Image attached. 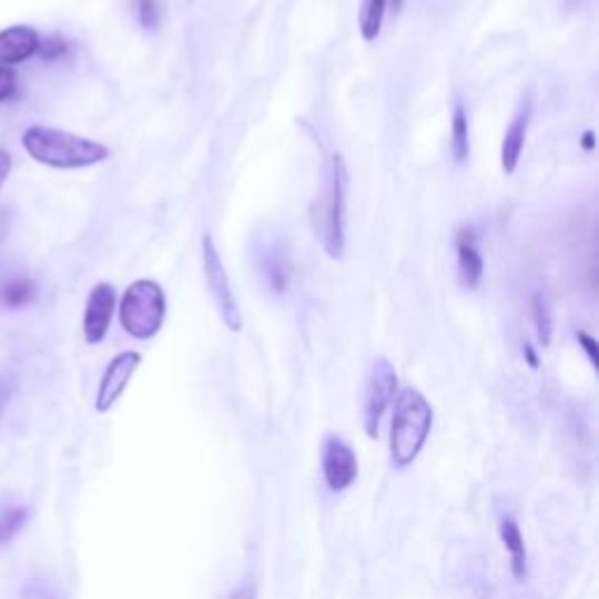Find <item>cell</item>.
<instances>
[{
    "label": "cell",
    "instance_id": "obj_1",
    "mask_svg": "<svg viewBox=\"0 0 599 599\" xmlns=\"http://www.w3.org/2000/svg\"><path fill=\"white\" fill-rule=\"evenodd\" d=\"M21 145L31 160L52 169H88L111 158L109 145L42 124L29 126L21 134Z\"/></svg>",
    "mask_w": 599,
    "mask_h": 599
},
{
    "label": "cell",
    "instance_id": "obj_2",
    "mask_svg": "<svg viewBox=\"0 0 599 599\" xmlns=\"http://www.w3.org/2000/svg\"><path fill=\"white\" fill-rule=\"evenodd\" d=\"M347 185L349 171L345 158L335 153L331 158L328 179L321 197L312 204V230L314 237L328 253V258H342L345 255V216H347Z\"/></svg>",
    "mask_w": 599,
    "mask_h": 599
},
{
    "label": "cell",
    "instance_id": "obj_3",
    "mask_svg": "<svg viewBox=\"0 0 599 599\" xmlns=\"http://www.w3.org/2000/svg\"><path fill=\"white\" fill-rule=\"evenodd\" d=\"M434 426L432 403L417 389L408 387L396 396L392 417V461L396 468H408L415 464L419 453L429 440Z\"/></svg>",
    "mask_w": 599,
    "mask_h": 599
},
{
    "label": "cell",
    "instance_id": "obj_4",
    "mask_svg": "<svg viewBox=\"0 0 599 599\" xmlns=\"http://www.w3.org/2000/svg\"><path fill=\"white\" fill-rule=\"evenodd\" d=\"M166 318V295L153 280L130 284L120 300V324L134 339H150L160 333Z\"/></svg>",
    "mask_w": 599,
    "mask_h": 599
},
{
    "label": "cell",
    "instance_id": "obj_5",
    "mask_svg": "<svg viewBox=\"0 0 599 599\" xmlns=\"http://www.w3.org/2000/svg\"><path fill=\"white\" fill-rule=\"evenodd\" d=\"M396 392H398L396 368L384 356L375 358L368 370L366 394H363V426H366L368 438L379 436L382 417L387 415Z\"/></svg>",
    "mask_w": 599,
    "mask_h": 599
},
{
    "label": "cell",
    "instance_id": "obj_6",
    "mask_svg": "<svg viewBox=\"0 0 599 599\" xmlns=\"http://www.w3.org/2000/svg\"><path fill=\"white\" fill-rule=\"evenodd\" d=\"M202 263H204V276H206V286L211 291L213 303L219 307L221 318L225 321V326L232 333L242 331V312L237 305V297H234L230 276L225 272V265L221 261V253L216 248V242H213L211 234L206 232L202 237Z\"/></svg>",
    "mask_w": 599,
    "mask_h": 599
},
{
    "label": "cell",
    "instance_id": "obj_7",
    "mask_svg": "<svg viewBox=\"0 0 599 599\" xmlns=\"http://www.w3.org/2000/svg\"><path fill=\"white\" fill-rule=\"evenodd\" d=\"M115 307H118V293L113 284L101 282L90 291L88 305H84V314H82V335L88 345H99V342H103V337L109 335Z\"/></svg>",
    "mask_w": 599,
    "mask_h": 599
},
{
    "label": "cell",
    "instance_id": "obj_8",
    "mask_svg": "<svg viewBox=\"0 0 599 599\" xmlns=\"http://www.w3.org/2000/svg\"><path fill=\"white\" fill-rule=\"evenodd\" d=\"M321 474L331 491H345L358 476V459L354 449L337 436L326 438L321 449Z\"/></svg>",
    "mask_w": 599,
    "mask_h": 599
},
{
    "label": "cell",
    "instance_id": "obj_9",
    "mask_svg": "<svg viewBox=\"0 0 599 599\" xmlns=\"http://www.w3.org/2000/svg\"><path fill=\"white\" fill-rule=\"evenodd\" d=\"M139 366H141V354L139 352H122L109 363V366H105L103 377L99 382L97 403H94L97 413L103 415V413L113 410V405L124 394L126 384L132 382Z\"/></svg>",
    "mask_w": 599,
    "mask_h": 599
},
{
    "label": "cell",
    "instance_id": "obj_10",
    "mask_svg": "<svg viewBox=\"0 0 599 599\" xmlns=\"http://www.w3.org/2000/svg\"><path fill=\"white\" fill-rule=\"evenodd\" d=\"M40 33L29 24H14L0 31V67H17L40 52Z\"/></svg>",
    "mask_w": 599,
    "mask_h": 599
},
{
    "label": "cell",
    "instance_id": "obj_11",
    "mask_svg": "<svg viewBox=\"0 0 599 599\" xmlns=\"http://www.w3.org/2000/svg\"><path fill=\"white\" fill-rule=\"evenodd\" d=\"M455 246H457V267H459V282L464 288L474 291L478 288L483 272H485V263L483 255L478 251V234L474 227H461L455 237Z\"/></svg>",
    "mask_w": 599,
    "mask_h": 599
},
{
    "label": "cell",
    "instance_id": "obj_12",
    "mask_svg": "<svg viewBox=\"0 0 599 599\" xmlns=\"http://www.w3.org/2000/svg\"><path fill=\"white\" fill-rule=\"evenodd\" d=\"M529 120H531V101L525 99L520 103L516 118L510 120L508 130L504 134V143H501V166L508 176L516 174V169L520 164V155H522L525 143H527Z\"/></svg>",
    "mask_w": 599,
    "mask_h": 599
},
{
    "label": "cell",
    "instance_id": "obj_13",
    "mask_svg": "<svg viewBox=\"0 0 599 599\" xmlns=\"http://www.w3.org/2000/svg\"><path fill=\"white\" fill-rule=\"evenodd\" d=\"M501 541H504V548L510 558L512 576H516L518 581H525L527 579V546H525L522 531H520V525L516 522V518L506 516L501 520Z\"/></svg>",
    "mask_w": 599,
    "mask_h": 599
},
{
    "label": "cell",
    "instance_id": "obj_14",
    "mask_svg": "<svg viewBox=\"0 0 599 599\" xmlns=\"http://www.w3.org/2000/svg\"><path fill=\"white\" fill-rule=\"evenodd\" d=\"M38 295V286L29 276H14V280L0 286V305L8 309L29 307Z\"/></svg>",
    "mask_w": 599,
    "mask_h": 599
},
{
    "label": "cell",
    "instance_id": "obj_15",
    "mask_svg": "<svg viewBox=\"0 0 599 599\" xmlns=\"http://www.w3.org/2000/svg\"><path fill=\"white\" fill-rule=\"evenodd\" d=\"M449 150L457 164H464L470 155V134H468V113L464 103L457 101L453 109V132H449Z\"/></svg>",
    "mask_w": 599,
    "mask_h": 599
},
{
    "label": "cell",
    "instance_id": "obj_16",
    "mask_svg": "<svg viewBox=\"0 0 599 599\" xmlns=\"http://www.w3.org/2000/svg\"><path fill=\"white\" fill-rule=\"evenodd\" d=\"M263 272H265V280H267V284H270V288L274 293H284L286 291L291 265H288V258H286L284 251L272 248L270 253H265Z\"/></svg>",
    "mask_w": 599,
    "mask_h": 599
},
{
    "label": "cell",
    "instance_id": "obj_17",
    "mask_svg": "<svg viewBox=\"0 0 599 599\" xmlns=\"http://www.w3.org/2000/svg\"><path fill=\"white\" fill-rule=\"evenodd\" d=\"M384 10H387V0H363L358 12V29L366 42L377 40L384 21Z\"/></svg>",
    "mask_w": 599,
    "mask_h": 599
},
{
    "label": "cell",
    "instance_id": "obj_18",
    "mask_svg": "<svg viewBox=\"0 0 599 599\" xmlns=\"http://www.w3.org/2000/svg\"><path fill=\"white\" fill-rule=\"evenodd\" d=\"M29 520L27 506H0V548L10 544Z\"/></svg>",
    "mask_w": 599,
    "mask_h": 599
},
{
    "label": "cell",
    "instance_id": "obj_19",
    "mask_svg": "<svg viewBox=\"0 0 599 599\" xmlns=\"http://www.w3.org/2000/svg\"><path fill=\"white\" fill-rule=\"evenodd\" d=\"M531 316H534V326H537L541 345L548 347L552 339V307L546 293H534L531 297Z\"/></svg>",
    "mask_w": 599,
    "mask_h": 599
},
{
    "label": "cell",
    "instance_id": "obj_20",
    "mask_svg": "<svg viewBox=\"0 0 599 599\" xmlns=\"http://www.w3.org/2000/svg\"><path fill=\"white\" fill-rule=\"evenodd\" d=\"M132 12L141 29L145 31H155L162 21V3L160 0H130Z\"/></svg>",
    "mask_w": 599,
    "mask_h": 599
},
{
    "label": "cell",
    "instance_id": "obj_21",
    "mask_svg": "<svg viewBox=\"0 0 599 599\" xmlns=\"http://www.w3.org/2000/svg\"><path fill=\"white\" fill-rule=\"evenodd\" d=\"M14 90H17V73H14V69L0 67V103L12 99Z\"/></svg>",
    "mask_w": 599,
    "mask_h": 599
},
{
    "label": "cell",
    "instance_id": "obj_22",
    "mask_svg": "<svg viewBox=\"0 0 599 599\" xmlns=\"http://www.w3.org/2000/svg\"><path fill=\"white\" fill-rule=\"evenodd\" d=\"M576 339H579V345L583 347V352L588 354L590 363H592V368L599 366V347H597V339L592 335H588L586 331H579L576 333Z\"/></svg>",
    "mask_w": 599,
    "mask_h": 599
},
{
    "label": "cell",
    "instance_id": "obj_23",
    "mask_svg": "<svg viewBox=\"0 0 599 599\" xmlns=\"http://www.w3.org/2000/svg\"><path fill=\"white\" fill-rule=\"evenodd\" d=\"M12 394H14V379L8 373H0V413H3Z\"/></svg>",
    "mask_w": 599,
    "mask_h": 599
},
{
    "label": "cell",
    "instance_id": "obj_24",
    "mask_svg": "<svg viewBox=\"0 0 599 599\" xmlns=\"http://www.w3.org/2000/svg\"><path fill=\"white\" fill-rule=\"evenodd\" d=\"M10 171H12V155L8 150L0 148V190H3L6 181L10 179Z\"/></svg>",
    "mask_w": 599,
    "mask_h": 599
},
{
    "label": "cell",
    "instance_id": "obj_25",
    "mask_svg": "<svg viewBox=\"0 0 599 599\" xmlns=\"http://www.w3.org/2000/svg\"><path fill=\"white\" fill-rule=\"evenodd\" d=\"M24 599H57V597L52 595L50 588H45L42 583H31V586L27 588Z\"/></svg>",
    "mask_w": 599,
    "mask_h": 599
},
{
    "label": "cell",
    "instance_id": "obj_26",
    "mask_svg": "<svg viewBox=\"0 0 599 599\" xmlns=\"http://www.w3.org/2000/svg\"><path fill=\"white\" fill-rule=\"evenodd\" d=\"M525 356H527V361H529V366H531V368H539V358H537V354H534L531 345H525Z\"/></svg>",
    "mask_w": 599,
    "mask_h": 599
},
{
    "label": "cell",
    "instance_id": "obj_27",
    "mask_svg": "<svg viewBox=\"0 0 599 599\" xmlns=\"http://www.w3.org/2000/svg\"><path fill=\"white\" fill-rule=\"evenodd\" d=\"M583 148L586 150H595V134L592 132H586L583 134Z\"/></svg>",
    "mask_w": 599,
    "mask_h": 599
},
{
    "label": "cell",
    "instance_id": "obj_28",
    "mask_svg": "<svg viewBox=\"0 0 599 599\" xmlns=\"http://www.w3.org/2000/svg\"><path fill=\"white\" fill-rule=\"evenodd\" d=\"M387 3H392V6H394V10H400V6H403V0H387Z\"/></svg>",
    "mask_w": 599,
    "mask_h": 599
}]
</instances>
